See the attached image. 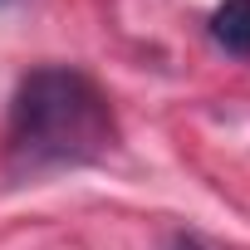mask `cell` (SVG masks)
<instances>
[{"label":"cell","instance_id":"obj_1","mask_svg":"<svg viewBox=\"0 0 250 250\" xmlns=\"http://www.w3.org/2000/svg\"><path fill=\"white\" fill-rule=\"evenodd\" d=\"M113 143H118L113 108L88 74L44 64L15 83L10 128H5V162L15 177L93 162Z\"/></svg>","mask_w":250,"mask_h":250},{"label":"cell","instance_id":"obj_2","mask_svg":"<svg viewBox=\"0 0 250 250\" xmlns=\"http://www.w3.org/2000/svg\"><path fill=\"white\" fill-rule=\"evenodd\" d=\"M211 40L226 54L250 59V0H221L211 10Z\"/></svg>","mask_w":250,"mask_h":250},{"label":"cell","instance_id":"obj_3","mask_svg":"<svg viewBox=\"0 0 250 250\" xmlns=\"http://www.w3.org/2000/svg\"><path fill=\"white\" fill-rule=\"evenodd\" d=\"M167 250H211V245H206L201 235H172V245H167Z\"/></svg>","mask_w":250,"mask_h":250}]
</instances>
